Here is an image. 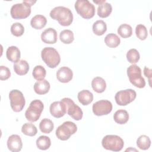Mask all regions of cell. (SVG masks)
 I'll return each mask as SVG.
<instances>
[{
	"label": "cell",
	"mask_w": 152,
	"mask_h": 152,
	"mask_svg": "<svg viewBox=\"0 0 152 152\" xmlns=\"http://www.w3.org/2000/svg\"><path fill=\"white\" fill-rule=\"evenodd\" d=\"M50 17L57 20L60 25L62 26H69L73 21V15L71 11L65 7H56L50 12Z\"/></svg>",
	"instance_id": "1"
},
{
	"label": "cell",
	"mask_w": 152,
	"mask_h": 152,
	"mask_svg": "<svg viewBox=\"0 0 152 152\" xmlns=\"http://www.w3.org/2000/svg\"><path fill=\"white\" fill-rule=\"evenodd\" d=\"M41 57L44 62L50 68H56L61 62L58 52L53 48L46 47L41 52Z\"/></svg>",
	"instance_id": "2"
},
{
	"label": "cell",
	"mask_w": 152,
	"mask_h": 152,
	"mask_svg": "<svg viewBox=\"0 0 152 152\" xmlns=\"http://www.w3.org/2000/svg\"><path fill=\"white\" fill-rule=\"evenodd\" d=\"M127 75L129 81L135 87L139 88H144L145 81L141 75V69L137 65L132 64L127 68Z\"/></svg>",
	"instance_id": "3"
},
{
	"label": "cell",
	"mask_w": 152,
	"mask_h": 152,
	"mask_svg": "<svg viewBox=\"0 0 152 152\" xmlns=\"http://www.w3.org/2000/svg\"><path fill=\"white\" fill-rule=\"evenodd\" d=\"M75 9L83 18L90 19L95 14V7L88 0H78L75 3Z\"/></svg>",
	"instance_id": "4"
},
{
	"label": "cell",
	"mask_w": 152,
	"mask_h": 152,
	"mask_svg": "<svg viewBox=\"0 0 152 152\" xmlns=\"http://www.w3.org/2000/svg\"><path fill=\"white\" fill-rule=\"evenodd\" d=\"M44 105L42 101L37 99L33 100L25 112L26 118L31 122L37 121L40 117Z\"/></svg>",
	"instance_id": "5"
},
{
	"label": "cell",
	"mask_w": 152,
	"mask_h": 152,
	"mask_svg": "<svg viewBox=\"0 0 152 152\" xmlns=\"http://www.w3.org/2000/svg\"><path fill=\"white\" fill-rule=\"evenodd\" d=\"M103 147L113 151H121L124 145V140L119 136L116 135H107L102 141Z\"/></svg>",
	"instance_id": "6"
},
{
	"label": "cell",
	"mask_w": 152,
	"mask_h": 152,
	"mask_svg": "<svg viewBox=\"0 0 152 152\" xmlns=\"http://www.w3.org/2000/svg\"><path fill=\"white\" fill-rule=\"evenodd\" d=\"M77 131V125L72 122L66 121L59 125L56 130V136L61 140H68L71 135L74 134Z\"/></svg>",
	"instance_id": "7"
},
{
	"label": "cell",
	"mask_w": 152,
	"mask_h": 152,
	"mask_svg": "<svg viewBox=\"0 0 152 152\" xmlns=\"http://www.w3.org/2000/svg\"><path fill=\"white\" fill-rule=\"evenodd\" d=\"M10 14L14 19L26 18L31 14V5L26 1H23V3L14 4L11 8Z\"/></svg>",
	"instance_id": "8"
},
{
	"label": "cell",
	"mask_w": 152,
	"mask_h": 152,
	"mask_svg": "<svg viewBox=\"0 0 152 152\" xmlns=\"http://www.w3.org/2000/svg\"><path fill=\"white\" fill-rule=\"evenodd\" d=\"M10 105L13 111L15 112H21L26 104L25 98L20 91L12 90L9 93Z\"/></svg>",
	"instance_id": "9"
},
{
	"label": "cell",
	"mask_w": 152,
	"mask_h": 152,
	"mask_svg": "<svg viewBox=\"0 0 152 152\" xmlns=\"http://www.w3.org/2000/svg\"><path fill=\"white\" fill-rule=\"evenodd\" d=\"M137 96L136 92L132 89H126L118 91L115 96L116 103L119 106H126L133 102Z\"/></svg>",
	"instance_id": "10"
},
{
	"label": "cell",
	"mask_w": 152,
	"mask_h": 152,
	"mask_svg": "<svg viewBox=\"0 0 152 152\" xmlns=\"http://www.w3.org/2000/svg\"><path fill=\"white\" fill-rule=\"evenodd\" d=\"M65 105L66 108V113L71 118L75 121H80L82 119L83 113L81 109L70 98L65 97L61 100Z\"/></svg>",
	"instance_id": "11"
},
{
	"label": "cell",
	"mask_w": 152,
	"mask_h": 152,
	"mask_svg": "<svg viewBox=\"0 0 152 152\" xmlns=\"http://www.w3.org/2000/svg\"><path fill=\"white\" fill-rule=\"evenodd\" d=\"M92 109L94 114L96 116L108 115L112 110V104L109 100H101L93 104Z\"/></svg>",
	"instance_id": "12"
},
{
	"label": "cell",
	"mask_w": 152,
	"mask_h": 152,
	"mask_svg": "<svg viewBox=\"0 0 152 152\" xmlns=\"http://www.w3.org/2000/svg\"><path fill=\"white\" fill-rule=\"evenodd\" d=\"M49 110L52 116L56 118H61L66 113V105L61 100L53 102L50 106Z\"/></svg>",
	"instance_id": "13"
},
{
	"label": "cell",
	"mask_w": 152,
	"mask_h": 152,
	"mask_svg": "<svg viewBox=\"0 0 152 152\" xmlns=\"http://www.w3.org/2000/svg\"><path fill=\"white\" fill-rule=\"evenodd\" d=\"M8 148L12 152L20 151L23 147V143L18 135L14 134L9 137L7 140Z\"/></svg>",
	"instance_id": "14"
},
{
	"label": "cell",
	"mask_w": 152,
	"mask_h": 152,
	"mask_svg": "<svg viewBox=\"0 0 152 152\" xmlns=\"http://www.w3.org/2000/svg\"><path fill=\"white\" fill-rule=\"evenodd\" d=\"M73 77L72 70L67 66L61 67L56 72V78L58 80L63 83L69 82Z\"/></svg>",
	"instance_id": "15"
},
{
	"label": "cell",
	"mask_w": 152,
	"mask_h": 152,
	"mask_svg": "<svg viewBox=\"0 0 152 152\" xmlns=\"http://www.w3.org/2000/svg\"><path fill=\"white\" fill-rule=\"evenodd\" d=\"M57 32L53 28H46L41 34V39L45 43L54 44L57 42Z\"/></svg>",
	"instance_id": "16"
},
{
	"label": "cell",
	"mask_w": 152,
	"mask_h": 152,
	"mask_svg": "<svg viewBox=\"0 0 152 152\" xmlns=\"http://www.w3.org/2000/svg\"><path fill=\"white\" fill-rule=\"evenodd\" d=\"M50 88V84L46 80L37 81L34 85V90L35 93L40 95L45 94L48 93Z\"/></svg>",
	"instance_id": "17"
},
{
	"label": "cell",
	"mask_w": 152,
	"mask_h": 152,
	"mask_svg": "<svg viewBox=\"0 0 152 152\" xmlns=\"http://www.w3.org/2000/svg\"><path fill=\"white\" fill-rule=\"evenodd\" d=\"M6 56L7 59L14 63L19 61L21 56V53L19 49L14 46H11L8 48L6 52Z\"/></svg>",
	"instance_id": "18"
},
{
	"label": "cell",
	"mask_w": 152,
	"mask_h": 152,
	"mask_svg": "<svg viewBox=\"0 0 152 152\" xmlns=\"http://www.w3.org/2000/svg\"><path fill=\"white\" fill-rule=\"evenodd\" d=\"M91 87L93 90L96 93H102L106 90V83L103 78L96 77L94 78L91 81Z\"/></svg>",
	"instance_id": "19"
},
{
	"label": "cell",
	"mask_w": 152,
	"mask_h": 152,
	"mask_svg": "<svg viewBox=\"0 0 152 152\" xmlns=\"http://www.w3.org/2000/svg\"><path fill=\"white\" fill-rule=\"evenodd\" d=\"M78 100L79 102L84 106H87L91 103L93 100L92 93L87 90H83L78 93Z\"/></svg>",
	"instance_id": "20"
},
{
	"label": "cell",
	"mask_w": 152,
	"mask_h": 152,
	"mask_svg": "<svg viewBox=\"0 0 152 152\" xmlns=\"http://www.w3.org/2000/svg\"><path fill=\"white\" fill-rule=\"evenodd\" d=\"M13 67L15 72L19 75H26L29 70V65L28 62L24 59L15 63Z\"/></svg>",
	"instance_id": "21"
},
{
	"label": "cell",
	"mask_w": 152,
	"mask_h": 152,
	"mask_svg": "<svg viewBox=\"0 0 152 152\" xmlns=\"http://www.w3.org/2000/svg\"><path fill=\"white\" fill-rule=\"evenodd\" d=\"M47 23V20L46 17L42 15H36L34 16L31 21V26L36 30H40L43 28Z\"/></svg>",
	"instance_id": "22"
},
{
	"label": "cell",
	"mask_w": 152,
	"mask_h": 152,
	"mask_svg": "<svg viewBox=\"0 0 152 152\" xmlns=\"http://www.w3.org/2000/svg\"><path fill=\"white\" fill-rule=\"evenodd\" d=\"M113 119L118 124H125L129 120V114L126 110L119 109L114 113Z\"/></svg>",
	"instance_id": "23"
},
{
	"label": "cell",
	"mask_w": 152,
	"mask_h": 152,
	"mask_svg": "<svg viewBox=\"0 0 152 152\" xmlns=\"http://www.w3.org/2000/svg\"><path fill=\"white\" fill-rule=\"evenodd\" d=\"M112 11V7L108 2L101 4L97 7V15L101 18H106L110 15Z\"/></svg>",
	"instance_id": "24"
},
{
	"label": "cell",
	"mask_w": 152,
	"mask_h": 152,
	"mask_svg": "<svg viewBox=\"0 0 152 152\" xmlns=\"http://www.w3.org/2000/svg\"><path fill=\"white\" fill-rule=\"evenodd\" d=\"M104 43L111 48H116L121 43L120 38L114 33H109L107 34L104 38Z\"/></svg>",
	"instance_id": "25"
},
{
	"label": "cell",
	"mask_w": 152,
	"mask_h": 152,
	"mask_svg": "<svg viewBox=\"0 0 152 152\" xmlns=\"http://www.w3.org/2000/svg\"><path fill=\"white\" fill-rule=\"evenodd\" d=\"M93 31L97 36L103 35L107 30V25L103 20H97L93 25Z\"/></svg>",
	"instance_id": "26"
},
{
	"label": "cell",
	"mask_w": 152,
	"mask_h": 152,
	"mask_svg": "<svg viewBox=\"0 0 152 152\" xmlns=\"http://www.w3.org/2000/svg\"><path fill=\"white\" fill-rule=\"evenodd\" d=\"M54 125L53 122L48 118L43 119L39 124V128L42 132L49 134L53 129Z\"/></svg>",
	"instance_id": "27"
},
{
	"label": "cell",
	"mask_w": 152,
	"mask_h": 152,
	"mask_svg": "<svg viewBox=\"0 0 152 152\" xmlns=\"http://www.w3.org/2000/svg\"><path fill=\"white\" fill-rule=\"evenodd\" d=\"M51 145V141L49 137L42 135L40 136L36 140V145L37 148L42 150H46L48 149Z\"/></svg>",
	"instance_id": "28"
},
{
	"label": "cell",
	"mask_w": 152,
	"mask_h": 152,
	"mask_svg": "<svg viewBox=\"0 0 152 152\" xmlns=\"http://www.w3.org/2000/svg\"><path fill=\"white\" fill-rule=\"evenodd\" d=\"M59 39L63 43L70 44L74 40V33L70 30H64L60 33Z\"/></svg>",
	"instance_id": "29"
},
{
	"label": "cell",
	"mask_w": 152,
	"mask_h": 152,
	"mask_svg": "<svg viewBox=\"0 0 152 152\" xmlns=\"http://www.w3.org/2000/svg\"><path fill=\"white\" fill-rule=\"evenodd\" d=\"M118 33L122 38H128L132 34V27L127 24H122L118 28Z\"/></svg>",
	"instance_id": "30"
},
{
	"label": "cell",
	"mask_w": 152,
	"mask_h": 152,
	"mask_svg": "<svg viewBox=\"0 0 152 152\" xmlns=\"http://www.w3.org/2000/svg\"><path fill=\"white\" fill-rule=\"evenodd\" d=\"M137 145L141 150H145L148 149L150 147L151 140L148 136L142 135L138 138L137 140Z\"/></svg>",
	"instance_id": "31"
},
{
	"label": "cell",
	"mask_w": 152,
	"mask_h": 152,
	"mask_svg": "<svg viewBox=\"0 0 152 152\" xmlns=\"http://www.w3.org/2000/svg\"><path fill=\"white\" fill-rule=\"evenodd\" d=\"M22 132L27 136L33 137L37 133V129L36 126L31 123H26L21 127Z\"/></svg>",
	"instance_id": "32"
},
{
	"label": "cell",
	"mask_w": 152,
	"mask_h": 152,
	"mask_svg": "<svg viewBox=\"0 0 152 152\" xmlns=\"http://www.w3.org/2000/svg\"><path fill=\"white\" fill-rule=\"evenodd\" d=\"M32 74L35 80L37 81L43 80L46 77V71L43 66L37 65L33 68Z\"/></svg>",
	"instance_id": "33"
},
{
	"label": "cell",
	"mask_w": 152,
	"mask_h": 152,
	"mask_svg": "<svg viewBox=\"0 0 152 152\" xmlns=\"http://www.w3.org/2000/svg\"><path fill=\"white\" fill-rule=\"evenodd\" d=\"M140 58L138 51L135 49H131L126 53V59L131 64H136L138 62Z\"/></svg>",
	"instance_id": "34"
},
{
	"label": "cell",
	"mask_w": 152,
	"mask_h": 152,
	"mask_svg": "<svg viewBox=\"0 0 152 152\" xmlns=\"http://www.w3.org/2000/svg\"><path fill=\"white\" fill-rule=\"evenodd\" d=\"M135 34L137 37L141 40H144L146 39L148 36V31L145 26L142 24H138L135 27Z\"/></svg>",
	"instance_id": "35"
},
{
	"label": "cell",
	"mask_w": 152,
	"mask_h": 152,
	"mask_svg": "<svg viewBox=\"0 0 152 152\" xmlns=\"http://www.w3.org/2000/svg\"><path fill=\"white\" fill-rule=\"evenodd\" d=\"M11 32L14 36H21L24 32V26L20 23H15L11 27Z\"/></svg>",
	"instance_id": "36"
},
{
	"label": "cell",
	"mask_w": 152,
	"mask_h": 152,
	"mask_svg": "<svg viewBox=\"0 0 152 152\" xmlns=\"http://www.w3.org/2000/svg\"><path fill=\"white\" fill-rule=\"evenodd\" d=\"M11 76V72L8 68L1 65L0 66V80H8Z\"/></svg>",
	"instance_id": "37"
},
{
	"label": "cell",
	"mask_w": 152,
	"mask_h": 152,
	"mask_svg": "<svg viewBox=\"0 0 152 152\" xmlns=\"http://www.w3.org/2000/svg\"><path fill=\"white\" fill-rule=\"evenodd\" d=\"M144 74L145 77L149 78V84H150V86H151L150 82H151V69H149L147 66H145L144 69Z\"/></svg>",
	"instance_id": "38"
},
{
	"label": "cell",
	"mask_w": 152,
	"mask_h": 152,
	"mask_svg": "<svg viewBox=\"0 0 152 152\" xmlns=\"http://www.w3.org/2000/svg\"><path fill=\"white\" fill-rule=\"evenodd\" d=\"M93 2H94V3H96V4H99V5H100L101 4H102V3H104V2H105L106 1H93Z\"/></svg>",
	"instance_id": "39"
}]
</instances>
